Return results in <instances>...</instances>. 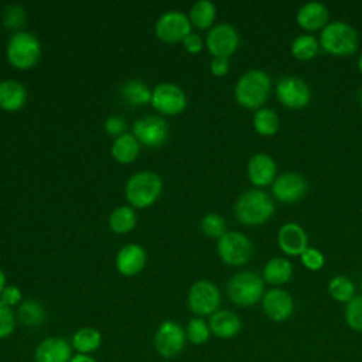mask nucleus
<instances>
[{
	"instance_id": "1",
	"label": "nucleus",
	"mask_w": 362,
	"mask_h": 362,
	"mask_svg": "<svg viewBox=\"0 0 362 362\" xmlns=\"http://www.w3.org/2000/svg\"><path fill=\"white\" fill-rule=\"evenodd\" d=\"M272 90L270 75L262 69L246 71L235 85V98L247 109H260Z\"/></svg>"
},
{
	"instance_id": "2",
	"label": "nucleus",
	"mask_w": 362,
	"mask_h": 362,
	"mask_svg": "<svg viewBox=\"0 0 362 362\" xmlns=\"http://www.w3.org/2000/svg\"><path fill=\"white\" fill-rule=\"evenodd\" d=\"M274 214V202L266 191L256 188L243 192L235 204L236 218L250 226L262 225Z\"/></svg>"
},
{
	"instance_id": "3",
	"label": "nucleus",
	"mask_w": 362,
	"mask_h": 362,
	"mask_svg": "<svg viewBox=\"0 0 362 362\" xmlns=\"http://www.w3.org/2000/svg\"><path fill=\"white\" fill-rule=\"evenodd\" d=\"M320 47L338 57L351 55L359 45L356 30L345 21H329L320 34Z\"/></svg>"
},
{
	"instance_id": "4",
	"label": "nucleus",
	"mask_w": 362,
	"mask_h": 362,
	"mask_svg": "<svg viewBox=\"0 0 362 362\" xmlns=\"http://www.w3.org/2000/svg\"><path fill=\"white\" fill-rule=\"evenodd\" d=\"M229 300L240 307H252L257 304L264 294V283L256 272H239L228 281Z\"/></svg>"
},
{
	"instance_id": "5",
	"label": "nucleus",
	"mask_w": 362,
	"mask_h": 362,
	"mask_svg": "<svg viewBox=\"0 0 362 362\" xmlns=\"http://www.w3.org/2000/svg\"><path fill=\"white\" fill-rule=\"evenodd\" d=\"M161 192V180L150 171L137 173L126 184V199L136 208H147Z\"/></svg>"
},
{
	"instance_id": "6",
	"label": "nucleus",
	"mask_w": 362,
	"mask_h": 362,
	"mask_svg": "<svg viewBox=\"0 0 362 362\" xmlns=\"http://www.w3.org/2000/svg\"><path fill=\"white\" fill-rule=\"evenodd\" d=\"M187 304L189 311L197 317H211L221 305L219 288L209 280H198L188 291Z\"/></svg>"
},
{
	"instance_id": "7",
	"label": "nucleus",
	"mask_w": 362,
	"mask_h": 362,
	"mask_svg": "<svg viewBox=\"0 0 362 362\" xmlns=\"http://www.w3.org/2000/svg\"><path fill=\"white\" fill-rule=\"evenodd\" d=\"M7 58L10 64L18 69L34 66L40 58V42L30 33H16L7 47Z\"/></svg>"
},
{
	"instance_id": "8",
	"label": "nucleus",
	"mask_w": 362,
	"mask_h": 362,
	"mask_svg": "<svg viewBox=\"0 0 362 362\" xmlns=\"http://www.w3.org/2000/svg\"><path fill=\"white\" fill-rule=\"evenodd\" d=\"M218 253L230 266H242L253 255L252 240L242 232L230 230L218 239Z\"/></svg>"
},
{
	"instance_id": "9",
	"label": "nucleus",
	"mask_w": 362,
	"mask_h": 362,
	"mask_svg": "<svg viewBox=\"0 0 362 362\" xmlns=\"http://www.w3.org/2000/svg\"><path fill=\"white\" fill-rule=\"evenodd\" d=\"M187 337L184 328L175 321H164L154 334L156 352L165 359L178 356L185 348Z\"/></svg>"
},
{
	"instance_id": "10",
	"label": "nucleus",
	"mask_w": 362,
	"mask_h": 362,
	"mask_svg": "<svg viewBox=\"0 0 362 362\" xmlns=\"http://www.w3.org/2000/svg\"><path fill=\"white\" fill-rule=\"evenodd\" d=\"M276 96L286 107L301 109L308 105L311 99V89L303 78L287 75L277 81Z\"/></svg>"
},
{
	"instance_id": "11",
	"label": "nucleus",
	"mask_w": 362,
	"mask_h": 362,
	"mask_svg": "<svg viewBox=\"0 0 362 362\" xmlns=\"http://www.w3.org/2000/svg\"><path fill=\"white\" fill-rule=\"evenodd\" d=\"M156 34L164 42H178L191 34V21L181 11H167L156 23Z\"/></svg>"
},
{
	"instance_id": "12",
	"label": "nucleus",
	"mask_w": 362,
	"mask_h": 362,
	"mask_svg": "<svg viewBox=\"0 0 362 362\" xmlns=\"http://www.w3.org/2000/svg\"><path fill=\"white\" fill-rule=\"evenodd\" d=\"M239 45V34L236 28L228 23H221L212 27L206 35V47L216 58H228Z\"/></svg>"
},
{
	"instance_id": "13",
	"label": "nucleus",
	"mask_w": 362,
	"mask_h": 362,
	"mask_svg": "<svg viewBox=\"0 0 362 362\" xmlns=\"http://www.w3.org/2000/svg\"><path fill=\"white\" fill-rule=\"evenodd\" d=\"M151 105L164 115H178L187 106V96L181 88L174 83H161L154 88Z\"/></svg>"
},
{
	"instance_id": "14",
	"label": "nucleus",
	"mask_w": 362,
	"mask_h": 362,
	"mask_svg": "<svg viewBox=\"0 0 362 362\" xmlns=\"http://www.w3.org/2000/svg\"><path fill=\"white\" fill-rule=\"evenodd\" d=\"M308 189L307 180L303 174L288 171L279 175L272 184L273 195L281 202H296L301 199Z\"/></svg>"
},
{
	"instance_id": "15",
	"label": "nucleus",
	"mask_w": 362,
	"mask_h": 362,
	"mask_svg": "<svg viewBox=\"0 0 362 362\" xmlns=\"http://www.w3.org/2000/svg\"><path fill=\"white\" fill-rule=\"evenodd\" d=\"M262 308L272 321L283 322L291 317L294 311V300L288 291L274 287L263 294Z\"/></svg>"
},
{
	"instance_id": "16",
	"label": "nucleus",
	"mask_w": 362,
	"mask_h": 362,
	"mask_svg": "<svg viewBox=\"0 0 362 362\" xmlns=\"http://www.w3.org/2000/svg\"><path fill=\"white\" fill-rule=\"evenodd\" d=\"M134 137L146 147H160L168 136L167 123L160 116H146L133 126Z\"/></svg>"
},
{
	"instance_id": "17",
	"label": "nucleus",
	"mask_w": 362,
	"mask_h": 362,
	"mask_svg": "<svg viewBox=\"0 0 362 362\" xmlns=\"http://www.w3.org/2000/svg\"><path fill=\"white\" fill-rule=\"evenodd\" d=\"M72 356L71 342L61 337L42 339L34 351V362H69Z\"/></svg>"
},
{
	"instance_id": "18",
	"label": "nucleus",
	"mask_w": 362,
	"mask_h": 362,
	"mask_svg": "<svg viewBox=\"0 0 362 362\" xmlns=\"http://www.w3.org/2000/svg\"><path fill=\"white\" fill-rule=\"evenodd\" d=\"M277 164L267 153H256L247 161L249 180L256 187H266L276 180Z\"/></svg>"
},
{
	"instance_id": "19",
	"label": "nucleus",
	"mask_w": 362,
	"mask_h": 362,
	"mask_svg": "<svg viewBox=\"0 0 362 362\" xmlns=\"http://www.w3.org/2000/svg\"><path fill=\"white\" fill-rule=\"evenodd\" d=\"M277 243L284 253L290 256H301V253L308 247V236L301 225L287 222L279 229Z\"/></svg>"
},
{
	"instance_id": "20",
	"label": "nucleus",
	"mask_w": 362,
	"mask_h": 362,
	"mask_svg": "<svg viewBox=\"0 0 362 362\" xmlns=\"http://www.w3.org/2000/svg\"><path fill=\"white\" fill-rule=\"evenodd\" d=\"M329 10L321 1H307L304 3L296 14L298 25L307 31H314L324 28L329 21Z\"/></svg>"
},
{
	"instance_id": "21",
	"label": "nucleus",
	"mask_w": 362,
	"mask_h": 362,
	"mask_svg": "<svg viewBox=\"0 0 362 362\" xmlns=\"http://www.w3.org/2000/svg\"><path fill=\"white\" fill-rule=\"evenodd\" d=\"M211 334L221 339H229L236 337L242 329V321L239 315L230 310L215 311L208 321Z\"/></svg>"
},
{
	"instance_id": "22",
	"label": "nucleus",
	"mask_w": 362,
	"mask_h": 362,
	"mask_svg": "<svg viewBox=\"0 0 362 362\" xmlns=\"http://www.w3.org/2000/svg\"><path fill=\"white\" fill-rule=\"evenodd\" d=\"M146 263V253L141 246L130 243L120 249L116 257V267L124 276L137 274Z\"/></svg>"
},
{
	"instance_id": "23",
	"label": "nucleus",
	"mask_w": 362,
	"mask_h": 362,
	"mask_svg": "<svg viewBox=\"0 0 362 362\" xmlns=\"http://www.w3.org/2000/svg\"><path fill=\"white\" fill-rule=\"evenodd\" d=\"M293 276V264L288 259L277 256L272 257L266 262L263 267V279L273 284V286H281L287 283Z\"/></svg>"
},
{
	"instance_id": "24",
	"label": "nucleus",
	"mask_w": 362,
	"mask_h": 362,
	"mask_svg": "<svg viewBox=\"0 0 362 362\" xmlns=\"http://www.w3.org/2000/svg\"><path fill=\"white\" fill-rule=\"evenodd\" d=\"M25 89L16 81H4L0 83V107L8 112L18 110L25 103Z\"/></svg>"
},
{
	"instance_id": "25",
	"label": "nucleus",
	"mask_w": 362,
	"mask_h": 362,
	"mask_svg": "<svg viewBox=\"0 0 362 362\" xmlns=\"http://www.w3.org/2000/svg\"><path fill=\"white\" fill-rule=\"evenodd\" d=\"M71 345H72V349L76 351V354L90 355L100 348L102 334L96 328H92V327L79 328L72 335Z\"/></svg>"
},
{
	"instance_id": "26",
	"label": "nucleus",
	"mask_w": 362,
	"mask_h": 362,
	"mask_svg": "<svg viewBox=\"0 0 362 362\" xmlns=\"http://www.w3.org/2000/svg\"><path fill=\"white\" fill-rule=\"evenodd\" d=\"M139 151H140V144H139L137 139L129 133H124V134L116 137L113 147H112L113 157L119 163H123V164L134 161L136 157L139 156Z\"/></svg>"
},
{
	"instance_id": "27",
	"label": "nucleus",
	"mask_w": 362,
	"mask_h": 362,
	"mask_svg": "<svg viewBox=\"0 0 362 362\" xmlns=\"http://www.w3.org/2000/svg\"><path fill=\"white\" fill-rule=\"evenodd\" d=\"M255 130L262 136H274L280 129V117L270 107H260L253 115Z\"/></svg>"
},
{
	"instance_id": "28",
	"label": "nucleus",
	"mask_w": 362,
	"mask_h": 362,
	"mask_svg": "<svg viewBox=\"0 0 362 362\" xmlns=\"http://www.w3.org/2000/svg\"><path fill=\"white\" fill-rule=\"evenodd\" d=\"M290 49L297 59L308 61L318 54L320 41L313 34H300L291 41Z\"/></svg>"
},
{
	"instance_id": "29",
	"label": "nucleus",
	"mask_w": 362,
	"mask_h": 362,
	"mask_svg": "<svg viewBox=\"0 0 362 362\" xmlns=\"http://www.w3.org/2000/svg\"><path fill=\"white\" fill-rule=\"evenodd\" d=\"M18 320L27 327H38L45 321L44 307L34 300H27L20 304L17 311Z\"/></svg>"
},
{
	"instance_id": "30",
	"label": "nucleus",
	"mask_w": 362,
	"mask_h": 362,
	"mask_svg": "<svg viewBox=\"0 0 362 362\" xmlns=\"http://www.w3.org/2000/svg\"><path fill=\"white\" fill-rule=\"evenodd\" d=\"M328 293L334 300L346 304L355 297V284L349 277L338 274L328 281Z\"/></svg>"
},
{
	"instance_id": "31",
	"label": "nucleus",
	"mask_w": 362,
	"mask_h": 362,
	"mask_svg": "<svg viewBox=\"0 0 362 362\" xmlns=\"http://www.w3.org/2000/svg\"><path fill=\"white\" fill-rule=\"evenodd\" d=\"M215 16V4L209 0H201L192 6L189 11V21L198 28H206L214 23Z\"/></svg>"
},
{
	"instance_id": "32",
	"label": "nucleus",
	"mask_w": 362,
	"mask_h": 362,
	"mask_svg": "<svg viewBox=\"0 0 362 362\" xmlns=\"http://www.w3.org/2000/svg\"><path fill=\"white\" fill-rule=\"evenodd\" d=\"M109 225L116 233H126L136 225V214L130 206L116 208L109 218Z\"/></svg>"
},
{
	"instance_id": "33",
	"label": "nucleus",
	"mask_w": 362,
	"mask_h": 362,
	"mask_svg": "<svg viewBox=\"0 0 362 362\" xmlns=\"http://www.w3.org/2000/svg\"><path fill=\"white\" fill-rule=\"evenodd\" d=\"M151 95L153 92H150V89L140 81H130L122 88V96L130 105H144L151 102Z\"/></svg>"
},
{
	"instance_id": "34",
	"label": "nucleus",
	"mask_w": 362,
	"mask_h": 362,
	"mask_svg": "<svg viewBox=\"0 0 362 362\" xmlns=\"http://www.w3.org/2000/svg\"><path fill=\"white\" fill-rule=\"evenodd\" d=\"M187 341L192 345H204L208 342L211 334L209 325L206 321H204L201 317H194L187 322V327L184 328Z\"/></svg>"
},
{
	"instance_id": "35",
	"label": "nucleus",
	"mask_w": 362,
	"mask_h": 362,
	"mask_svg": "<svg viewBox=\"0 0 362 362\" xmlns=\"http://www.w3.org/2000/svg\"><path fill=\"white\" fill-rule=\"evenodd\" d=\"M344 317L351 329L362 332V296H355L346 303Z\"/></svg>"
},
{
	"instance_id": "36",
	"label": "nucleus",
	"mask_w": 362,
	"mask_h": 362,
	"mask_svg": "<svg viewBox=\"0 0 362 362\" xmlns=\"http://www.w3.org/2000/svg\"><path fill=\"white\" fill-rule=\"evenodd\" d=\"M202 230L206 236L209 238H216L219 239L222 235L226 233V222L219 214H208L202 219Z\"/></svg>"
},
{
	"instance_id": "37",
	"label": "nucleus",
	"mask_w": 362,
	"mask_h": 362,
	"mask_svg": "<svg viewBox=\"0 0 362 362\" xmlns=\"http://www.w3.org/2000/svg\"><path fill=\"white\" fill-rule=\"evenodd\" d=\"M14 328H16V315L11 307L6 305L0 300V339L10 337Z\"/></svg>"
},
{
	"instance_id": "38",
	"label": "nucleus",
	"mask_w": 362,
	"mask_h": 362,
	"mask_svg": "<svg viewBox=\"0 0 362 362\" xmlns=\"http://www.w3.org/2000/svg\"><path fill=\"white\" fill-rule=\"evenodd\" d=\"M301 262L310 270H320L324 266V255L315 247H307L301 253Z\"/></svg>"
},
{
	"instance_id": "39",
	"label": "nucleus",
	"mask_w": 362,
	"mask_h": 362,
	"mask_svg": "<svg viewBox=\"0 0 362 362\" xmlns=\"http://www.w3.org/2000/svg\"><path fill=\"white\" fill-rule=\"evenodd\" d=\"M0 300L8 307L16 305L21 301V291L16 286H6V288L0 294Z\"/></svg>"
},
{
	"instance_id": "40",
	"label": "nucleus",
	"mask_w": 362,
	"mask_h": 362,
	"mask_svg": "<svg viewBox=\"0 0 362 362\" xmlns=\"http://www.w3.org/2000/svg\"><path fill=\"white\" fill-rule=\"evenodd\" d=\"M23 21H24V14H23V10L20 7H11L6 11L4 24H7L8 27L21 25Z\"/></svg>"
},
{
	"instance_id": "41",
	"label": "nucleus",
	"mask_w": 362,
	"mask_h": 362,
	"mask_svg": "<svg viewBox=\"0 0 362 362\" xmlns=\"http://www.w3.org/2000/svg\"><path fill=\"white\" fill-rule=\"evenodd\" d=\"M124 127H126L124 120H123V119H120V117H116V116L109 117V119L106 120V123H105V129H106V132H107L109 134H112V136H117V137H119V136H122V134H124V133H123Z\"/></svg>"
},
{
	"instance_id": "42",
	"label": "nucleus",
	"mask_w": 362,
	"mask_h": 362,
	"mask_svg": "<svg viewBox=\"0 0 362 362\" xmlns=\"http://www.w3.org/2000/svg\"><path fill=\"white\" fill-rule=\"evenodd\" d=\"M182 42H184L185 49H187L188 52H191V54H195V52H198V51L202 49V40H201V37H199L198 34H194V33L188 34V35L184 38Z\"/></svg>"
},
{
	"instance_id": "43",
	"label": "nucleus",
	"mask_w": 362,
	"mask_h": 362,
	"mask_svg": "<svg viewBox=\"0 0 362 362\" xmlns=\"http://www.w3.org/2000/svg\"><path fill=\"white\" fill-rule=\"evenodd\" d=\"M211 72L216 76H222L229 71V61L228 58H222V57H216L211 61Z\"/></svg>"
},
{
	"instance_id": "44",
	"label": "nucleus",
	"mask_w": 362,
	"mask_h": 362,
	"mask_svg": "<svg viewBox=\"0 0 362 362\" xmlns=\"http://www.w3.org/2000/svg\"><path fill=\"white\" fill-rule=\"evenodd\" d=\"M69 362H98L92 355H85V354H75Z\"/></svg>"
},
{
	"instance_id": "45",
	"label": "nucleus",
	"mask_w": 362,
	"mask_h": 362,
	"mask_svg": "<svg viewBox=\"0 0 362 362\" xmlns=\"http://www.w3.org/2000/svg\"><path fill=\"white\" fill-rule=\"evenodd\" d=\"M4 288H6V274H4L3 270L0 269V294L3 293Z\"/></svg>"
},
{
	"instance_id": "46",
	"label": "nucleus",
	"mask_w": 362,
	"mask_h": 362,
	"mask_svg": "<svg viewBox=\"0 0 362 362\" xmlns=\"http://www.w3.org/2000/svg\"><path fill=\"white\" fill-rule=\"evenodd\" d=\"M358 69H359L361 74H362V54H361L359 58H358Z\"/></svg>"
},
{
	"instance_id": "47",
	"label": "nucleus",
	"mask_w": 362,
	"mask_h": 362,
	"mask_svg": "<svg viewBox=\"0 0 362 362\" xmlns=\"http://www.w3.org/2000/svg\"><path fill=\"white\" fill-rule=\"evenodd\" d=\"M359 103H361V107H362V88H361V93H359Z\"/></svg>"
}]
</instances>
